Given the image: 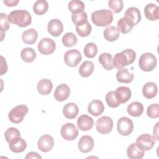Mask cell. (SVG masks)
Here are the masks:
<instances>
[{
    "label": "cell",
    "mask_w": 159,
    "mask_h": 159,
    "mask_svg": "<svg viewBox=\"0 0 159 159\" xmlns=\"http://www.w3.org/2000/svg\"><path fill=\"white\" fill-rule=\"evenodd\" d=\"M135 58L136 53L132 49H125L114 55L113 58L114 66L118 70L123 69L124 66L132 63Z\"/></svg>",
    "instance_id": "obj_1"
},
{
    "label": "cell",
    "mask_w": 159,
    "mask_h": 159,
    "mask_svg": "<svg viewBox=\"0 0 159 159\" xmlns=\"http://www.w3.org/2000/svg\"><path fill=\"white\" fill-rule=\"evenodd\" d=\"M10 23L16 24L20 27H25L29 25L32 22V17L26 10H15L11 12L8 16Z\"/></svg>",
    "instance_id": "obj_2"
},
{
    "label": "cell",
    "mask_w": 159,
    "mask_h": 159,
    "mask_svg": "<svg viewBox=\"0 0 159 159\" xmlns=\"http://www.w3.org/2000/svg\"><path fill=\"white\" fill-rule=\"evenodd\" d=\"M91 18L95 25L104 27L111 24L113 20V14L110 10L101 9L93 12Z\"/></svg>",
    "instance_id": "obj_3"
},
{
    "label": "cell",
    "mask_w": 159,
    "mask_h": 159,
    "mask_svg": "<svg viewBox=\"0 0 159 159\" xmlns=\"http://www.w3.org/2000/svg\"><path fill=\"white\" fill-rule=\"evenodd\" d=\"M157 63V60L155 55L149 52L143 53L139 60V67L144 71H152L156 67Z\"/></svg>",
    "instance_id": "obj_4"
},
{
    "label": "cell",
    "mask_w": 159,
    "mask_h": 159,
    "mask_svg": "<svg viewBox=\"0 0 159 159\" xmlns=\"http://www.w3.org/2000/svg\"><path fill=\"white\" fill-rule=\"evenodd\" d=\"M29 111L28 107L25 105H18L11 109L9 112L8 117L11 122L15 124L21 122L24 116Z\"/></svg>",
    "instance_id": "obj_5"
},
{
    "label": "cell",
    "mask_w": 159,
    "mask_h": 159,
    "mask_svg": "<svg viewBox=\"0 0 159 159\" xmlns=\"http://www.w3.org/2000/svg\"><path fill=\"white\" fill-rule=\"evenodd\" d=\"M117 128L119 134L127 136L133 131L134 123L130 119L127 117H122L117 121Z\"/></svg>",
    "instance_id": "obj_6"
},
{
    "label": "cell",
    "mask_w": 159,
    "mask_h": 159,
    "mask_svg": "<svg viewBox=\"0 0 159 159\" xmlns=\"http://www.w3.org/2000/svg\"><path fill=\"white\" fill-rule=\"evenodd\" d=\"M81 53L76 49L69 50L64 55V61L67 66L70 67L76 66L81 61Z\"/></svg>",
    "instance_id": "obj_7"
},
{
    "label": "cell",
    "mask_w": 159,
    "mask_h": 159,
    "mask_svg": "<svg viewBox=\"0 0 159 159\" xmlns=\"http://www.w3.org/2000/svg\"><path fill=\"white\" fill-rule=\"evenodd\" d=\"M113 128L112 119L108 116H102L99 118L96 123L97 131L102 134L109 133Z\"/></svg>",
    "instance_id": "obj_8"
},
{
    "label": "cell",
    "mask_w": 159,
    "mask_h": 159,
    "mask_svg": "<svg viewBox=\"0 0 159 159\" xmlns=\"http://www.w3.org/2000/svg\"><path fill=\"white\" fill-rule=\"evenodd\" d=\"M60 133L61 137L66 140H75L78 135V130L73 123H66L61 127Z\"/></svg>",
    "instance_id": "obj_9"
},
{
    "label": "cell",
    "mask_w": 159,
    "mask_h": 159,
    "mask_svg": "<svg viewBox=\"0 0 159 159\" xmlns=\"http://www.w3.org/2000/svg\"><path fill=\"white\" fill-rule=\"evenodd\" d=\"M136 145L139 148L143 150H150L155 145L154 138L148 134L140 135L136 139Z\"/></svg>",
    "instance_id": "obj_10"
},
{
    "label": "cell",
    "mask_w": 159,
    "mask_h": 159,
    "mask_svg": "<svg viewBox=\"0 0 159 159\" xmlns=\"http://www.w3.org/2000/svg\"><path fill=\"white\" fill-rule=\"evenodd\" d=\"M38 50L43 55H48L53 53L55 50V42L50 38H43L38 43Z\"/></svg>",
    "instance_id": "obj_11"
},
{
    "label": "cell",
    "mask_w": 159,
    "mask_h": 159,
    "mask_svg": "<svg viewBox=\"0 0 159 159\" xmlns=\"http://www.w3.org/2000/svg\"><path fill=\"white\" fill-rule=\"evenodd\" d=\"M53 145V139L51 135L48 134H45L41 136L37 142L39 149L43 152H49L52 149Z\"/></svg>",
    "instance_id": "obj_12"
},
{
    "label": "cell",
    "mask_w": 159,
    "mask_h": 159,
    "mask_svg": "<svg viewBox=\"0 0 159 159\" xmlns=\"http://www.w3.org/2000/svg\"><path fill=\"white\" fill-rule=\"evenodd\" d=\"M114 94L116 99L120 104L127 102L131 98L132 93L129 87L119 86L114 91Z\"/></svg>",
    "instance_id": "obj_13"
},
{
    "label": "cell",
    "mask_w": 159,
    "mask_h": 159,
    "mask_svg": "<svg viewBox=\"0 0 159 159\" xmlns=\"http://www.w3.org/2000/svg\"><path fill=\"white\" fill-rule=\"evenodd\" d=\"M48 33L53 37L59 36L63 31V25L61 20L57 19H53L49 21L47 25Z\"/></svg>",
    "instance_id": "obj_14"
},
{
    "label": "cell",
    "mask_w": 159,
    "mask_h": 159,
    "mask_svg": "<svg viewBox=\"0 0 159 159\" xmlns=\"http://www.w3.org/2000/svg\"><path fill=\"white\" fill-rule=\"evenodd\" d=\"M94 147L93 139L89 135L82 136L78 142V149L82 153H88Z\"/></svg>",
    "instance_id": "obj_15"
},
{
    "label": "cell",
    "mask_w": 159,
    "mask_h": 159,
    "mask_svg": "<svg viewBox=\"0 0 159 159\" xmlns=\"http://www.w3.org/2000/svg\"><path fill=\"white\" fill-rule=\"evenodd\" d=\"M70 94V89L69 86L65 83H62L56 88L53 96L57 101H63L69 97Z\"/></svg>",
    "instance_id": "obj_16"
},
{
    "label": "cell",
    "mask_w": 159,
    "mask_h": 159,
    "mask_svg": "<svg viewBox=\"0 0 159 159\" xmlns=\"http://www.w3.org/2000/svg\"><path fill=\"white\" fill-rule=\"evenodd\" d=\"M94 124V120L92 117L88 115H82L78 118L77 126L82 131L89 130L92 129Z\"/></svg>",
    "instance_id": "obj_17"
},
{
    "label": "cell",
    "mask_w": 159,
    "mask_h": 159,
    "mask_svg": "<svg viewBox=\"0 0 159 159\" xmlns=\"http://www.w3.org/2000/svg\"><path fill=\"white\" fill-rule=\"evenodd\" d=\"M104 111V106L102 102L98 99L91 101L88 107V112L94 116H98L102 114Z\"/></svg>",
    "instance_id": "obj_18"
},
{
    "label": "cell",
    "mask_w": 159,
    "mask_h": 159,
    "mask_svg": "<svg viewBox=\"0 0 159 159\" xmlns=\"http://www.w3.org/2000/svg\"><path fill=\"white\" fill-rule=\"evenodd\" d=\"M144 13L148 20H156L159 19V7L155 4L149 3L145 6Z\"/></svg>",
    "instance_id": "obj_19"
},
{
    "label": "cell",
    "mask_w": 159,
    "mask_h": 159,
    "mask_svg": "<svg viewBox=\"0 0 159 159\" xmlns=\"http://www.w3.org/2000/svg\"><path fill=\"white\" fill-rule=\"evenodd\" d=\"M78 107L74 102H68L66 104L63 108V114L64 116L69 119H75L78 114Z\"/></svg>",
    "instance_id": "obj_20"
},
{
    "label": "cell",
    "mask_w": 159,
    "mask_h": 159,
    "mask_svg": "<svg viewBox=\"0 0 159 159\" xmlns=\"http://www.w3.org/2000/svg\"><path fill=\"white\" fill-rule=\"evenodd\" d=\"M144 150L137 147L136 143H131L127 149V157L130 159H141L144 156Z\"/></svg>",
    "instance_id": "obj_21"
},
{
    "label": "cell",
    "mask_w": 159,
    "mask_h": 159,
    "mask_svg": "<svg viewBox=\"0 0 159 159\" xmlns=\"http://www.w3.org/2000/svg\"><path fill=\"white\" fill-rule=\"evenodd\" d=\"M38 92L42 95H48L52 91L53 84L48 79H42L40 80L37 86Z\"/></svg>",
    "instance_id": "obj_22"
},
{
    "label": "cell",
    "mask_w": 159,
    "mask_h": 159,
    "mask_svg": "<svg viewBox=\"0 0 159 159\" xmlns=\"http://www.w3.org/2000/svg\"><path fill=\"white\" fill-rule=\"evenodd\" d=\"M10 150L14 153H20L24 152L27 148L26 142L22 138H17L9 143Z\"/></svg>",
    "instance_id": "obj_23"
},
{
    "label": "cell",
    "mask_w": 159,
    "mask_h": 159,
    "mask_svg": "<svg viewBox=\"0 0 159 159\" xmlns=\"http://www.w3.org/2000/svg\"><path fill=\"white\" fill-rule=\"evenodd\" d=\"M157 92L158 87L157 84L153 82H148L143 86V95L147 99H152L155 97Z\"/></svg>",
    "instance_id": "obj_24"
},
{
    "label": "cell",
    "mask_w": 159,
    "mask_h": 159,
    "mask_svg": "<svg viewBox=\"0 0 159 159\" xmlns=\"http://www.w3.org/2000/svg\"><path fill=\"white\" fill-rule=\"evenodd\" d=\"M133 22L130 20L127 17H122L117 22V28L122 34H127L129 32L134 26Z\"/></svg>",
    "instance_id": "obj_25"
},
{
    "label": "cell",
    "mask_w": 159,
    "mask_h": 159,
    "mask_svg": "<svg viewBox=\"0 0 159 159\" xmlns=\"http://www.w3.org/2000/svg\"><path fill=\"white\" fill-rule=\"evenodd\" d=\"M103 35L106 40L113 42L119 37L120 31L118 28L115 26H109L104 29Z\"/></svg>",
    "instance_id": "obj_26"
},
{
    "label": "cell",
    "mask_w": 159,
    "mask_h": 159,
    "mask_svg": "<svg viewBox=\"0 0 159 159\" xmlns=\"http://www.w3.org/2000/svg\"><path fill=\"white\" fill-rule=\"evenodd\" d=\"M38 37L37 32L34 29H29L25 30L22 35V39L23 42L29 45L34 43Z\"/></svg>",
    "instance_id": "obj_27"
},
{
    "label": "cell",
    "mask_w": 159,
    "mask_h": 159,
    "mask_svg": "<svg viewBox=\"0 0 159 159\" xmlns=\"http://www.w3.org/2000/svg\"><path fill=\"white\" fill-rule=\"evenodd\" d=\"M117 81L119 83H129L134 79V74L130 73L127 68L119 70L116 73Z\"/></svg>",
    "instance_id": "obj_28"
},
{
    "label": "cell",
    "mask_w": 159,
    "mask_h": 159,
    "mask_svg": "<svg viewBox=\"0 0 159 159\" xmlns=\"http://www.w3.org/2000/svg\"><path fill=\"white\" fill-rule=\"evenodd\" d=\"M127 111L128 114L131 116L139 117L143 111V106L142 103L138 101H134L127 106Z\"/></svg>",
    "instance_id": "obj_29"
},
{
    "label": "cell",
    "mask_w": 159,
    "mask_h": 159,
    "mask_svg": "<svg viewBox=\"0 0 159 159\" xmlns=\"http://www.w3.org/2000/svg\"><path fill=\"white\" fill-rule=\"evenodd\" d=\"M124 16L127 17L131 20L134 25H137L141 20V14L139 9L135 7H129L124 14Z\"/></svg>",
    "instance_id": "obj_30"
},
{
    "label": "cell",
    "mask_w": 159,
    "mask_h": 159,
    "mask_svg": "<svg viewBox=\"0 0 159 159\" xmlns=\"http://www.w3.org/2000/svg\"><path fill=\"white\" fill-rule=\"evenodd\" d=\"M99 61L106 70H111L114 68L112 55L109 53H102L99 57Z\"/></svg>",
    "instance_id": "obj_31"
},
{
    "label": "cell",
    "mask_w": 159,
    "mask_h": 159,
    "mask_svg": "<svg viewBox=\"0 0 159 159\" xmlns=\"http://www.w3.org/2000/svg\"><path fill=\"white\" fill-rule=\"evenodd\" d=\"M94 70V63L91 61H84L82 63L79 68V73L84 78L89 77Z\"/></svg>",
    "instance_id": "obj_32"
},
{
    "label": "cell",
    "mask_w": 159,
    "mask_h": 159,
    "mask_svg": "<svg viewBox=\"0 0 159 159\" xmlns=\"http://www.w3.org/2000/svg\"><path fill=\"white\" fill-rule=\"evenodd\" d=\"M36 53L32 48L26 47L22 50L20 52V57L22 60L27 63L32 62L36 58Z\"/></svg>",
    "instance_id": "obj_33"
},
{
    "label": "cell",
    "mask_w": 159,
    "mask_h": 159,
    "mask_svg": "<svg viewBox=\"0 0 159 159\" xmlns=\"http://www.w3.org/2000/svg\"><path fill=\"white\" fill-rule=\"evenodd\" d=\"M48 9V2L45 0L37 1L33 6V11L37 15H43Z\"/></svg>",
    "instance_id": "obj_34"
},
{
    "label": "cell",
    "mask_w": 159,
    "mask_h": 159,
    "mask_svg": "<svg viewBox=\"0 0 159 159\" xmlns=\"http://www.w3.org/2000/svg\"><path fill=\"white\" fill-rule=\"evenodd\" d=\"M69 10L73 13H78L84 11V4L81 1L78 0H73L69 2L68 5Z\"/></svg>",
    "instance_id": "obj_35"
},
{
    "label": "cell",
    "mask_w": 159,
    "mask_h": 159,
    "mask_svg": "<svg viewBox=\"0 0 159 159\" xmlns=\"http://www.w3.org/2000/svg\"><path fill=\"white\" fill-rule=\"evenodd\" d=\"M77 41L76 36L72 32H67L62 37V42L66 47H71L75 45Z\"/></svg>",
    "instance_id": "obj_36"
},
{
    "label": "cell",
    "mask_w": 159,
    "mask_h": 159,
    "mask_svg": "<svg viewBox=\"0 0 159 159\" xmlns=\"http://www.w3.org/2000/svg\"><path fill=\"white\" fill-rule=\"evenodd\" d=\"M71 20L76 26L82 25L88 22L87 14L84 11L78 13H73L71 15Z\"/></svg>",
    "instance_id": "obj_37"
},
{
    "label": "cell",
    "mask_w": 159,
    "mask_h": 159,
    "mask_svg": "<svg viewBox=\"0 0 159 159\" xmlns=\"http://www.w3.org/2000/svg\"><path fill=\"white\" fill-rule=\"evenodd\" d=\"M4 137L7 142L9 143L11 141L20 137V132L17 128L10 127L6 130L4 134Z\"/></svg>",
    "instance_id": "obj_38"
},
{
    "label": "cell",
    "mask_w": 159,
    "mask_h": 159,
    "mask_svg": "<svg viewBox=\"0 0 159 159\" xmlns=\"http://www.w3.org/2000/svg\"><path fill=\"white\" fill-rule=\"evenodd\" d=\"M97 52H98L97 45L93 42L88 43L84 48V55L88 58H94L96 55Z\"/></svg>",
    "instance_id": "obj_39"
},
{
    "label": "cell",
    "mask_w": 159,
    "mask_h": 159,
    "mask_svg": "<svg viewBox=\"0 0 159 159\" xmlns=\"http://www.w3.org/2000/svg\"><path fill=\"white\" fill-rule=\"evenodd\" d=\"M92 30V27L91 24L86 22V23L80 25H76V30L78 35L81 37H87L88 36Z\"/></svg>",
    "instance_id": "obj_40"
},
{
    "label": "cell",
    "mask_w": 159,
    "mask_h": 159,
    "mask_svg": "<svg viewBox=\"0 0 159 159\" xmlns=\"http://www.w3.org/2000/svg\"><path fill=\"white\" fill-rule=\"evenodd\" d=\"M105 99H106L107 104L110 107H112V108L117 107L120 104L116 99L115 94H114V91H109L106 94Z\"/></svg>",
    "instance_id": "obj_41"
},
{
    "label": "cell",
    "mask_w": 159,
    "mask_h": 159,
    "mask_svg": "<svg viewBox=\"0 0 159 159\" xmlns=\"http://www.w3.org/2000/svg\"><path fill=\"white\" fill-rule=\"evenodd\" d=\"M108 6L113 12L119 13L122 10L124 4L122 0H109L108 1Z\"/></svg>",
    "instance_id": "obj_42"
},
{
    "label": "cell",
    "mask_w": 159,
    "mask_h": 159,
    "mask_svg": "<svg viewBox=\"0 0 159 159\" xmlns=\"http://www.w3.org/2000/svg\"><path fill=\"white\" fill-rule=\"evenodd\" d=\"M0 25H1V33L2 35L1 40H2L4 32L7 31L9 28V21L5 13L0 14Z\"/></svg>",
    "instance_id": "obj_43"
},
{
    "label": "cell",
    "mask_w": 159,
    "mask_h": 159,
    "mask_svg": "<svg viewBox=\"0 0 159 159\" xmlns=\"http://www.w3.org/2000/svg\"><path fill=\"white\" fill-rule=\"evenodd\" d=\"M147 116L152 119H156L159 117V106L158 104H152L150 105L147 109Z\"/></svg>",
    "instance_id": "obj_44"
},
{
    "label": "cell",
    "mask_w": 159,
    "mask_h": 159,
    "mask_svg": "<svg viewBox=\"0 0 159 159\" xmlns=\"http://www.w3.org/2000/svg\"><path fill=\"white\" fill-rule=\"evenodd\" d=\"M1 75H2L7 71V65L6 61L2 56H1Z\"/></svg>",
    "instance_id": "obj_45"
},
{
    "label": "cell",
    "mask_w": 159,
    "mask_h": 159,
    "mask_svg": "<svg viewBox=\"0 0 159 159\" xmlns=\"http://www.w3.org/2000/svg\"><path fill=\"white\" fill-rule=\"evenodd\" d=\"M25 158H42V157L37 152H30L28 153L27 155L25 156Z\"/></svg>",
    "instance_id": "obj_46"
},
{
    "label": "cell",
    "mask_w": 159,
    "mask_h": 159,
    "mask_svg": "<svg viewBox=\"0 0 159 159\" xmlns=\"http://www.w3.org/2000/svg\"><path fill=\"white\" fill-rule=\"evenodd\" d=\"M3 2L6 4V6H9V7H12V6H16L17 4L19 2V1H15V0H5L3 1Z\"/></svg>",
    "instance_id": "obj_47"
},
{
    "label": "cell",
    "mask_w": 159,
    "mask_h": 159,
    "mask_svg": "<svg viewBox=\"0 0 159 159\" xmlns=\"http://www.w3.org/2000/svg\"><path fill=\"white\" fill-rule=\"evenodd\" d=\"M158 124L159 123L157 122L156 124V125H155L154 128H153V138L154 139L157 140H158Z\"/></svg>",
    "instance_id": "obj_48"
}]
</instances>
